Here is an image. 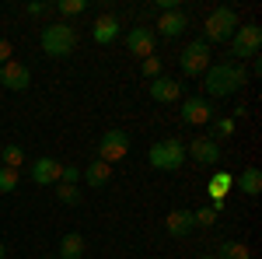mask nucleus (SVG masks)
Listing matches in <instances>:
<instances>
[{"label":"nucleus","instance_id":"b1692460","mask_svg":"<svg viewBox=\"0 0 262 259\" xmlns=\"http://www.w3.org/2000/svg\"><path fill=\"white\" fill-rule=\"evenodd\" d=\"M56 11H60L63 18H77V14L88 11V0H60V4H56Z\"/></svg>","mask_w":262,"mask_h":259},{"label":"nucleus","instance_id":"f3484780","mask_svg":"<svg viewBox=\"0 0 262 259\" xmlns=\"http://www.w3.org/2000/svg\"><path fill=\"white\" fill-rule=\"evenodd\" d=\"M185 25H189V14L182 7H175V11H164L161 18H158V32H161L164 39H175V35H182Z\"/></svg>","mask_w":262,"mask_h":259},{"label":"nucleus","instance_id":"9b49d317","mask_svg":"<svg viewBox=\"0 0 262 259\" xmlns=\"http://www.w3.org/2000/svg\"><path fill=\"white\" fill-rule=\"evenodd\" d=\"M185 154L192 161H200V165H217V161H221V144L213 137H200V140H192V144L185 147Z\"/></svg>","mask_w":262,"mask_h":259},{"label":"nucleus","instance_id":"c85d7f7f","mask_svg":"<svg viewBox=\"0 0 262 259\" xmlns=\"http://www.w3.org/2000/svg\"><path fill=\"white\" fill-rule=\"evenodd\" d=\"M213 130H217V137H231L234 133V119L231 116H221V119H213Z\"/></svg>","mask_w":262,"mask_h":259},{"label":"nucleus","instance_id":"c756f323","mask_svg":"<svg viewBox=\"0 0 262 259\" xmlns=\"http://www.w3.org/2000/svg\"><path fill=\"white\" fill-rule=\"evenodd\" d=\"M11 53H14V49H11V42H7L4 35H0V67H4V63L11 60Z\"/></svg>","mask_w":262,"mask_h":259},{"label":"nucleus","instance_id":"39448f33","mask_svg":"<svg viewBox=\"0 0 262 259\" xmlns=\"http://www.w3.org/2000/svg\"><path fill=\"white\" fill-rule=\"evenodd\" d=\"M262 49V28L255 21L238 25V32L231 35V56H242V60H255Z\"/></svg>","mask_w":262,"mask_h":259},{"label":"nucleus","instance_id":"0eeeda50","mask_svg":"<svg viewBox=\"0 0 262 259\" xmlns=\"http://www.w3.org/2000/svg\"><path fill=\"white\" fill-rule=\"evenodd\" d=\"M129 154V133L126 130H105L98 140V161L105 165H116Z\"/></svg>","mask_w":262,"mask_h":259},{"label":"nucleus","instance_id":"2eb2a0df","mask_svg":"<svg viewBox=\"0 0 262 259\" xmlns=\"http://www.w3.org/2000/svg\"><path fill=\"white\" fill-rule=\"evenodd\" d=\"M91 39L98 42V46L116 42V39H119V18H116V14H101V18L91 25Z\"/></svg>","mask_w":262,"mask_h":259},{"label":"nucleus","instance_id":"393cba45","mask_svg":"<svg viewBox=\"0 0 262 259\" xmlns=\"http://www.w3.org/2000/svg\"><path fill=\"white\" fill-rule=\"evenodd\" d=\"M14 189H18V172L0 165V196H4V193H14Z\"/></svg>","mask_w":262,"mask_h":259},{"label":"nucleus","instance_id":"7c9ffc66","mask_svg":"<svg viewBox=\"0 0 262 259\" xmlns=\"http://www.w3.org/2000/svg\"><path fill=\"white\" fill-rule=\"evenodd\" d=\"M42 11H46V4H39V0H35V4H28V14H42Z\"/></svg>","mask_w":262,"mask_h":259},{"label":"nucleus","instance_id":"473e14b6","mask_svg":"<svg viewBox=\"0 0 262 259\" xmlns=\"http://www.w3.org/2000/svg\"><path fill=\"white\" fill-rule=\"evenodd\" d=\"M200 259H217V256H200Z\"/></svg>","mask_w":262,"mask_h":259},{"label":"nucleus","instance_id":"412c9836","mask_svg":"<svg viewBox=\"0 0 262 259\" xmlns=\"http://www.w3.org/2000/svg\"><path fill=\"white\" fill-rule=\"evenodd\" d=\"M0 165H4V168H14V172H18L21 165H25V151H21L18 144H7V147H0Z\"/></svg>","mask_w":262,"mask_h":259},{"label":"nucleus","instance_id":"ddd939ff","mask_svg":"<svg viewBox=\"0 0 262 259\" xmlns=\"http://www.w3.org/2000/svg\"><path fill=\"white\" fill-rule=\"evenodd\" d=\"M150 98L154 102H161V105H168V102H179L182 98V84L175 77H154L150 81Z\"/></svg>","mask_w":262,"mask_h":259},{"label":"nucleus","instance_id":"4468645a","mask_svg":"<svg viewBox=\"0 0 262 259\" xmlns=\"http://www.w3.org/2000/svg\"><path fill=\"white\" fill-rule=\"evenodd\" d=\"M60 161L56 158H39L35 165H32V182L35 186H56L60 182Z\"/></svg>","mask_w":262,"mask_h":259},{"label":"nucleus","instance_id":"9d476101","mask_svg":"<svg viewBox=\"0 0 262 259\" xmlns=\"http://www.w3.org/2000/svg\"><path fill=\"white\" fill-rule=\"evenodd\" d=\"M192 228H196V217H192V210H185V207H175V210L164 217V231H168L171 238L192 235Z\"/></svg>","mask_w":262,"mask_h":259},{"label":"nucleus","instance_id":"f03ea898","mask_svg":"<svg viewBox=\"0 0 262 259\" xmlns=\"http://www.w3.org/2000/svg\"><path fill=\"white\" fill-rule=\"evenodd\" d=\"M74 46H77V32L67 21H53V25L42 28V49H46V56L63 60V56L74 53Z\"/></svg>","mask_w":262,"mask_h":259},{"label":"nucleus","instance_id":"1a4fd4ad","mask_svg":"<svg viewBox=\"0 0 262 259\" xmlns=\"http://www.w3.org/2000/svg\"><path fill=\"white\" fill-rule=\"evenodd\" d=\"M0 84H4L7 91H25V88L32 84V70L18 60H7L0 67Z\"/></svg>","mask_w":262,"mask_h":259},{"label":"nucleus","instance_id":"dca6fc26","mask_svg":"<svg viewBox=\"0 0 262 259\" xmlns=\"http://www.w3.org/2000/svg\"><path fill=\"white\" fill-rule=\"evenodd\" d=\"M234 189V175L231 172H213V179H210V186H206V193L213 196V210L221 214L224 210V196Z\"/></svg>","mask_w":262,"mask_h":259},{"label":"nucleus","instance_id":"5701e85b","mask_svg":"<svg viewBox=\"0 0 262 259\" xmlns=\"http://www.w3.org/2000/svg\"><path fill=\"white\" fill-rule=\"evenodd\" d=\"M56 200L67 203V207H77L81 203V189L77 186H67V182H56Z\"/></svg>","mask_w":262,"mask_h":259},{"label":"nucleus","instance_id":"aec40b11","mask_svg":"<svg viewBox=\"0 0 262 259\" xmlns=\"http://www.w3.org/2000/svg\"><path fill=\"white\" fill-rule=\"evenodd\" d=\"M234 186L242 189L245 196H259L262 193V172L259 168H245L242 175H234Z\"/></svg>","mask_w":262,"mask_h":259},{"label":"nucleus","instance_id":"a211bd4d","mask_svg":"<svg viewBox=\"0 0 262 259\" xmlns=\"http://www.w3.org/2000/svg\"><path fill=\"white\" fill-rule=\"evenodd\" d=\"M81 179L88 182V186H91V189H101V186H105V182L112 179V168H108V165H105V161H91V165H88V168H81Z\"/></svg>","mask_w":262,"mask_h":259},{"label":"nucleus","instance_id":"f257e3e1","mask_svg":"<svg viewBox=\"0 0 262 259\" xmlns=\"http://www.w3.org/2000/svg\"><path fill=\"white\" fill-rule=\"evenodd\" d=\"M245 81H248V70L238 67V63L224 60V63H210L206 74H203V88L210 98H231L234 91H242Z\"/></svg>","mask_w":262,"mask_h":259},{"label":"nucleus","instance_id":"cd10ccee","mask_svg":"<svg viewBox=\"0 0 262 259\" xmlns=\"http://www.w3.org/2000/svg\"><path fill=\"white\" fill-rule=\"evenodd\" d=\"M60 182H67V186H77V182H81V168L63 165V168H60Z\"/></svg>","mask_w":262,"mask_h":259},{"label":"nucleus","instance_id":"6ab92c4d","mask_svg":"<svg viewBox=\"0 0 262 259\" xmlns=\"http://www.w3.org/2000/svg\"><path fill=\"white\" fill-rule=\"evenodd\" d=\"M60 259H81L84 256V235L81 231H67L60 238V249H56Z\"/></svg>","mask_w":262,"mask_h":259},{"label":"nucleus","instance_id":"bb28decb","mask_svg":"<svg viewBox=\"0 0 262 259\" xmlns=\"http://www.w3.org/2000/svg\"><path fill=\"white\" fill-rule=\"evenodd\" d=\"M140 70H143V77H150V81H154V77H161V56H147Z\"/></svg>","mask_w":262,"mask_h":259},{"label":"nucleus","instance_id":"f8f14e48","mask_svg":"<svg viewBox=\"0 0 262 259\" xmlns=\"http://www.w3.org/2000/svg\"><path fill=\"white\" fill-rule=\"evenodd\" d=\"M126 46H129V53H133V56L147 60V56H154V46H158V39H154V32H150V28H129Z\"/></svg>","mask_w":262,"mask_h":259},{"label":"nucleus","instance_id":"a878e982","mask_svg":"<svg viewBox=\"0 0 262 259\" xmlns=\"http://www.w3.org/2000/svg\"><path fill=\"white\" fill-rule=\"evenodd\" d=\"M192 217L200 228H213V221H217V210L213 207H203V210H192Z\"/></svg>","mask_w":262,"mask_h":259},{"label":"nucleus","instance_id":"20e7f679","mask_svg":"<svg viewBox=\"0 0 262 259\" xmlns=\"http://www.w3.org/2000/svg\"><path fill=\"white\" fill-rule=\"evenodd\" d=\"M238 14H234V7H213L210 11V18H206V25H203V32H206V46L210 42H231V35L238 32Z\"/></svg>","mask_w":262,"mask_h":259},{"label":"nucleus","instance_id":"6e6552de","mask_svg":"<svg viewBox=\"0 0 262 259\" xmlns=\"http://www.w3.org/2000/svg\"><path fill=\"white\" fill-rule=\"evenodd\" d=\"M182 123L185 126H203V123H213V102L210 98H185V105H182Z\"/></svg>","mask_w":262,"mask_h":259},{"label":"nucleus","instance_id":"423d86ee","mask_svg":"<svg viewBox=\"0 0 262 259\" xmlns=\"http://www.w3.org/2000/svg\"><path fill=\"white\" fill-rule=\"evenodd\" d=\"M210 63H213V53H210V46H206L203 39L189 42V46H185V53L179 56V67H182V74H185V77H203Z\"/></svg>","mask_w":262,"mask_h":259},{"label":"nucleus","instance_id":"4be33fe9","mask_svg":"<svg viewBox=\"0 0 262 259\" xmlns=\"http://www.w3.org/2000/svg\"><path fill=\"white\" fill-rule=\"evenodd\" d=\"M217 259H252V252L245 249L242 242H221L217 245Z\"/></svg>","mask_w":262,"mask_h":259},{"label":"nucleus","instance_id":"2f4dec72","mask_svg":"<svg viewBox=\"0 0 262 259\" xmlns=\"http://www.w3.org/2000/svg\"><path fill=\"white\" fill-rule=\"evenodd\" d=\"M0 259H7V249H4V242H0Z\"/></svg>","mask_w":262,"mask_h":259},{"label":"nucleus","instance_id":"7ed1b4c3","mask_svg":"<svg viewBox=\"0 0 262 259\" xmlns=\"http://www.w3.org/2000/svg\"><path fill=\"white\" fill-rule=\"evenodd\" d=\"M147 161H150L154 168H161V172H175V168L185 165V144H182L179 137H164L147 151Z\"/></svg>","mask_w":262,"mask_h":259}]
</instances>
